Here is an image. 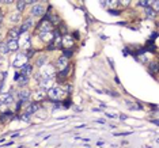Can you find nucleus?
Returning <instances> with one entry per match:
<instances>
[{
    "label": "nucleus",
    "mask_w": 159,
    "mask_h": 148,
    "mask_svg": "<svg viewBox=\"0 0 159 148\" xmlns=\"http://www.w3.org/2000/svg\"><path fill=\"white\" fill-rule=\"evenodd\" d=\"M53 76H54V68L52 65H44L41 68L40 74L37 75V77H38L40 80L41 79H53Z\"/></svg>",
    "instance_id": "nucleus-1"
},
{
    "label": "nucleus",
    "mask_w": 159,
    "mask_h": 148,
    "mask_svg": "<svg viewBox=\"0 0 159 148\" xmlns=\"http://www.w3.org/2000/svg\"><path fill=\"white\" fill-rule=\"evenodd\" d=\"M48 95L51 99H60L63 97V90L59 86H53L48 90Z\"/></svg>",
    "instance_id": "nucleus-2"
},
{
    "label": "nucleus",
    "mask_w": 159,
    "mask_h": 148,
    "mask_svg": "<svg viewBox=\"0 0 159 148\" xmlns=\"http://www.w3.org/2000/svg\"><path fill=\"white\" fill-rule=\"evenodd\" d=\"M45 12V7L41 3H35V6H33L32 8V15L33 16H42Z\"/></svg>",
    "instance_id": "nucleus-3"
},
{
    "label": "nucleus",
    "mask_w": 159,
    "mask_h": 148,
    "mask_svg": "<svg viewBox=\"0 0 159 148\" xmlns=\"http://www.w3.org/2000/svg\"><path fill=\"white\" fill-rule=\"evenodd\" d=\"M52 29H53V25H52L49 20H44L42 23H40V33H41V34L52 33Z\"/></svg>",
    "instance_id": "nucleus-4"
},
{
    "label": "nucleus",
    "mask_w": 159,
    "mask_h": 148,
    "mask_svg": "<svg viewBox=\"0 0 159 148\" xmlns=\"http://www.w3.org/2000/svg\"><path fill=\"white\" fill-rule=\"evenodd\" d=\"M14 102V98L11 95V93H3L0 94V103L3 105H11Z\"/></svg>",
    "instance_id": "nucleus-5"
},
{
    "label": "nucleus",
    "mask_w": 159,
    "mask_h": 148,
    "mask_svg": "<svg viewBox=\"0 0 159 148\" xmlns=\"http://www.w3.org/2000/svg\"><path fill=\"white\" fill-rule=\"evenodd\" d=\"M6 45L10 52H16L19 49V42H18V39H8Z\"/></svg>",
    "instance_id": "nucleus-6"
},
{
    "label": "nucleus",
    "mask_w": 159,
    "mask_h": 148,
    "mask_svg": "<svg viewBox=\"0 0 159 148\" xmlns=\"http://www.w3.org/2000/svg\"><path fill=\"white\" fill-rule=\"evenodd\" d=\"M32 26H33V19H32V18H29V19H26L25 22H23V25L21 26V27H18V29H19V33L22 34V33L27 31Z\"/></svg>",
    "instance_id": "nucleus-7"
},
{
    "label": "nucleus",
    "mask_w": 159,
    "mask_h": 148,
    "mask_svg": "<svg viewBox=\"0 0 159 148\" xmlns=\"http://www.w3.org/2000/svg\"><path fill=\"white\" fill-rule=\"evenodd\" d=\"M32 74H33V65H30V64L23 65L22 71H21V75H23V76H26V77H29Z\"/></svg>",
    "instance_id": "nucleus-8"
},
{
    "label": "nucleus",
    "mask_w": 159,
    "mask_h": 148,
    "mask_svg": "<svg viewBox=\"0 0 159 148\" xmlns=\"http://www.w3.org/2000/svg\"><path fill=\"white\" fill-rule=\"evenodd\" d=\"M38 110H40L38 103H30V105H27V107H26V113H29V114H34V113H37Z\"/></svg>",
    "instance_id": "nucleus-9"
},
{
    "label": "nucleus",
    "mask_w": 159,
    "mask_h": 148,
    "mask_svg": "<svg viewBox=\"0 0 159 148\" xmlns=\"http://www.w3.org/2000/svg\"><path fill=\"white\" fill-rule=\"evenodd\" d=\"M30 97H32V94H30L29 90H22V91H19V99L22 101V102H26V101H29Z\"/></svg>",
    "instance_id": "nucleus-10"
},
{
    "label": "nucleus",
    "mask_w": 159,
    "mask_h": 148,
    "mask_svg": "<svg viewBox=\"0 0 159 148\" xmlns=\"http://www.w3.org/2000/svg\"><path fill=\"white\" fill-rule=\"evenodd\" d=\"M40 87L44 88V90H46V88L49 90L52 87V79H41L40 80Z\"/></svg>",
    "instance_id": "nucleus-11"
},
{
    "label": "nucleus",
    "mask_w": 159,
    "mask_h": 148,
    "mask_svg": "<svg viewBox=\"0 0 159 148\" xmlns=\"http://www.w3.org/2000/svg\"><path fill=\"white\" fill-rule=\"evenodd\" d=\"M19 36H21L19 29H10L8 30V37H10V39H18Z\"/></svg>",
    "instance_id": "nucleus-12"
},
{
    "label": "nucleus",
    "mask_w": 159,
    "mask_h": 148,
    "mask_svg": "<svg viewBox=\"0 0 159 148\" xmlns=\"http://www.w3.org/2000/svg\"><path fill=\"white\" fill-rule=\"evenodd\" d=\"M67 64H68V57H65V56H61L60 58H59L57 61V65L60 69H63V68H67Z\"/></svg>",
    "instance_id": "nucleus-13"
},
{
    "label": "nucleus",
    "mask_w": 159,
    "mask_h": 148,
    "mask_svg": "<svg viewBox=\"0 0 159 148\" xmlns=\"http://www.w3.org/2000/svg\"><path fill=\"white\" fill-rule=\"evenodd\" d=\"M46 61H48V57H46L45 55H42V56H40V57L37 58V61H35V64H37V67L42 68L45 64H46Z\"/></svg>",
    "instance_id": "nucleus-14"
},
{
    "label": "nucleus",
    "mask_w": 159,
    "mask_h": 148,
    "mask_svg": "<svg viewBox=\"0 0 159 148\" xmlns=\"http://www.w3.org/2000/svg\"><path fill=\"white\" fill-rule=\"evenodd\" d=\"M21 14L19 12H12V14H10V16H8V19H10V22H12V23H18L21 20Z\"/></svg>",
    "instance_id": "nucleus-15"
},
{
    "label": "nucleus",
    "mask_w": 159,
    "mask_h": 148,
    "mask_svg": "<svg viewBox=\"0 0 159 148\" xmlns=\"http://www.w3.org/2000/svg\"><path fill=\"white\" fill-rule=\"evenodd\" d=\"M26 60H27V56H25V55H22V53H21V55H18V57H16V61L14 63V65H15V67H18V65H21L22 63H25Z\"/></svg>",
    "instance_id": "nucleus-16"
},
{
    "label": "nucleus",
    "mask_w": 159,
    "mask_h": 148,
    "mask_svg": "<svg viewBox=\"0 0 159 148\" xmlns=\"http://www.w3.org/2000/svg\"><path fill=\"white\" fill-rule=\"evenodd\" d=\"M53 33H45V34H41V39L45 42H49V41H53Z\"/></svg>",
    "instance_id": "nucleus-17"
},
{
    "label": "nucleus",
    "mask_w": 159,
    "mask_h": 148,
    "mask_svg": "<svg viewBox=\"0 0 159 148\" xmlns=\"http://www.w3.org/2000/svg\"><path fill=\"white\" fill-rule=\"evenodd\" d=\"M25 7H26V1H16V12H22L23 10H25Z\"/></svg>",
    "instance_id": "nucleus-18"
},
{
    "label": "nucleus",
    "mask_w": 159,
    "mask_h": 148,
    "mask_svg": "<svg viewBox=\"0 0 159 148\" xmlns=\"http://www.w3.org/2000/svg\"><path fill=\"white\" fill-rule=\"evenodd\" d=\"M146 15L148 16V18H155L156 12L152 10V8H151V7H147V8H146Z\"/></svg>",
    "instance_id": "nucleus-19"
},
{
    "label": "nucleus",
    "mask_w": 159,
    "mask_h": 148,
    "mask_svg": "<svg viewBox=\"0 0 159 148\" xmlns=\"http://www.w3.org/2000/svg\"><path fill=\"white\" fill-rule=\"evenodd\" d=\"M72 44H73V38H71L70 36H67V37H64L63 38V45L70 46V45H72Z\"/></svg>",
    "instance_id": "nucleus-20"
},
{
    "label": "nucleus",
    "mask_w": 159,
    "mask_h": 148,
    "mask_svg": "<svg viewBox=\"0 0 159 148\" xmlns=\"http://www.w3.org/2000/svg\"><path fill=\"white\" fill-rule=\"evenodd\" d=\"M27 80H29V77L21 75L19 79H18V84H19V86H26V84H27Z\"/></svg>",
    "instance_id": "nucleus-21"
},
{
    "label": "nucleus",
    "mask_w": 159,
    "mask_h": 148,
    "mask_svg": "<svg viewBox=\"0 0 159 148\" xmlns=\"http://www.w3.org/2000/svg\"><path fill=\"white\" fill-rule=\"evenodd\" d=\"M34 98L37 101H40V99H44L45 98V93H44V90H41V91H37V93H34Z\"/></svg>",
    "instance_id": "nucleus-22"
},
{
    "label": "nucleus",
    "mask_w": 159,
    "mask_h": 148,
    "mask_svg": "<svg viewBox=\"0 0 159 148\" xmlns=\"http://www.w3.org/2000/svg\"><path fill=\"white\" fill-rule=\"evenodd\" d=\"M8 48H7L6 44H0V53H3V55H6V53H8Z\"/></svg>",
    "instance_id": "nucleus-23"
},
{
    "label": "nucleus",
    "mask_w": 159,
    "mask_h": 148,
    "mask_svg": "<svg viewBox=\"0 0 159 148\" xmlns=\"http://www.w3.org/2000/svg\"><path fill=\"white\" fill-rule=\"evenodd\" d=\"M21 118L23 120V121H30V120H32V114H29V113H23L22 114V117H21Z\"/></svg>",
    "instance_id": "nucleus-24"
},
{
    "label": "nucleus",
    "mask_w": 159,
    "mask_h": 148,
    "mask_svg": "<svg viewBox=\"0 0 159 148\" xmlns=\"http://www.w3.org/2000/svg\"><path fill=\"white\" fill-rule=\"evenodd\" d=\"M137 6H140V7H148L149 6V1H139V3H137Z\"/></svg>",
    "instance_id": "nucleus-25"
},
{
    "label": "nucleus",
    "mask_w": 159,
    "mask_h": 148,
    "mask_svg": "<svg viewBox=\"0 0 159 148\" xmlns=\"http://www.w3.org/2000/svg\"><path fill=\"white\" fill-rule=\"evenodd\" d=\"M149 68L152 69V72H156V68H158V67H156V64H155V63H152V64L149 65Z\"/></svg>",
    "instance_id": "nucleus-26"
},
{
    "label": "nucleus",
    "mask_w": 159,
    "mask_h": 148,
    "mask_svg": "<svg viewBox=\"0 0 159 148\" xmlns=\"http://www.w3.org/2000/svg\"><path fill=\"white\" fill-rule=\"evenodd\" d=\"M106 117H109V118H116V114H111V113H106Z\"/></svg>",
    "instance_id": "nucleus-27"
},
{
    "label": "nucleus",
    "mask_w": 159,
    "mask_h": 148,
    "mask_svg": "<svg viewBox=\"0 0 159 148\" xmlns=\"http://www.w3.org/2000/svg\"><path fill=\"white\" fill-rule=\"evenodd\" d=\"M1 20H3V16H1V12H0V23H1Z\"/></svg>",
    "instance_id": "nucleus-28"
},
{
    "label": "nucleus",
    "mask_w": 159,
    "mask_h": 148,
    "mask_svg": "<svg viewBox=\"0 0 159 148\" xmlns=\"http://www.w3.org/2000/svg\"><path fill=\"white\" fill-rule=\"evenodd\" d=\"M1 38H3V34H1V33H0V41H1Z\"/></svg>",
    "instance_id": "nucleus-29"
},
{
    "label": "nucleus",
    "mask_w": 159,
    "mask_h": 148,
    "mask_svg": "<svg viewBox=\"0 0 159 148\" xmlns=\"http://www.w3.org/2000/svg\"><path fill=\"white\" fill-rule=\"evenodd\" d=\"M0 3H1V1H0Z\"/></svg>",
    "instance_id": "nucleus-30"
}]
</instances>
